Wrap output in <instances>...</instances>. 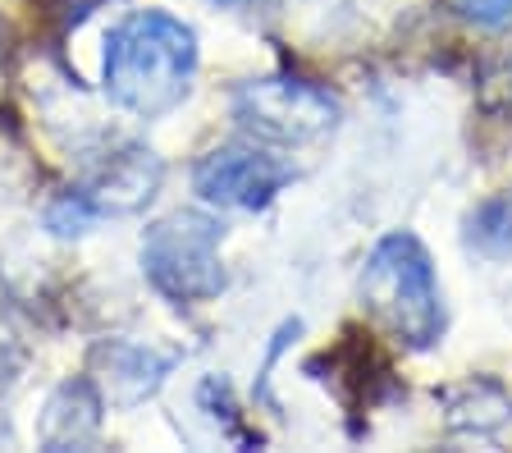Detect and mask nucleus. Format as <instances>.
<instances>
[{"label": "nucleus", "mask_w": 512, "mask_h": 453, "mask_svg": "<svg viewBox=\"0 0 512 453\" xmlns=\"http://www.w3.org/2000/svg\"><path fill=\"white\" fill-rule=\"evenodd\" d=\"M197 33L170 10H133L110 28L101 51V87L110 106L138 119H160L192 92Z\"/></svg>", "instance_id": "1"}, {"label": "nucleus", "mask_w": 512, "mask_h": 453, "mask_svg": "<svg viewBox=\"0 0 512 453\" xmlns=\"http://www.w3.org/2000/svg\"><path fill=\"white\" fill-rule=\"evenodd\" d=\"M357 298L384 335L412 353H426L444 339V289H439L426 243L412 229H394L366 252L362 275H357Z\"/></svg>", "instance_id": "2"}, {"label": "nucleus", "mask_w": 512, "mask_h": 453, "mask_svg": "<svg viewBox=\"0 0 512 453\" xmlns=\"http://www.w3.org/2000/svg\"><path fill=\"white\" fill-rule=\"evenodd\" d=\"M224 225L206 211H170L142 229V275L160 298L179 302H211L224 293L229 270L220 257Z\"/></svg>", "instance_id": "3"}, {"label": "nucleus", "mask_w": 512, "mask_h": 453, "mask_svg": "<svg viewBox=\"0 0 512 453\" xmlns=\"http://www.w3.org/2000/svg\"><path fill=\"white\" fill-rule=\"evenodd\" d=\"M229 110H234L238 129L252 142H266V147H307V142L334 133V124H339V101L320 83L293 74L243 83L229 101Z\"/></svg>", "instance_id": "4"}, {"label": "nucleus", "mask_w": 512, "mask_h": 453, "mask_svg": "<svg viewBox=\"0 0 512 453\" xmlns=\"http://www.w3.org/2000/svg\"><path fill=\"white\" fill-rule=\"evenodd\" d=\"M293 184V165L279 161L266 142H224L192 170V188L220 211H266Z\"/></svg>", "instance_id": "5"}, {"label": "nucleus", "mask_w": 512, "mask_h": 453, "mask_svg": "<svg viewBox=\"0 0 512 453\" xmlns=\"http://www.w3.org/2000/svg\"><path fill=\"white\" fill-rule=\"evenodd\" d=\"M160 179H165V165L156 151L142 142L115 138L87 156L78 193L92 202L96 216H133L160 193Z\"/></svg>", "instance_id": "6"}, {"label": "nucleus", "mask_w": 512, "mask_h": 453, "mask_svg": "<svg viewBox=\"0 0 512 453\" xmlns=\"http://www.w3.org/2000/svg\"><path fill=\"white\" fill-rule=\"evenodd\" d=\"M179 357L160 353L151 344H133V339H110V344H96L92 353V376L96 389L110 408H142V403L165 385V376L174 371Z\"/></svg>", "instance_id": "7"}, {"label": "nucleus", "mask_w": 512, "mask_h": 453, "mask_svg": "<svg viewBox=\"0 0 512 453\" xmlns=\"http://www.w3.org/2000/svg\"><path fill=\"white\" fill-rule=\"evenodd\" d=\"M101 417H106V399H101L96 380H64L46 399L37 440H42V449H87L101 440Z\"/></svg>", "instance_id": "8"}, {"label": "nucleus", "mask_w": 512, "mask_h": 453, "mask_svg": "<svg viewBox=\"0 0 512 453\" xmlns=\"http://www.w3.org/2000/svg\"><path fill=\"white\" fill-rule=\"evenodd\" d=\"M444 408L448 431L458 435H494L512 421V394L490 376H467L435 394Z\"/></svg>", "instance_id": "9"}, {"label": "nucleus", "mask_w": 512, "mask_h": 453, "mask_svg": "<svg viewBox=\"0 0 512 453\" xmlns=\"http://www.w3.org/2000/svg\"><path fill=\"white\" fill-rule=\"evenodd\" d=\"M462 243L471 257L508 261L512 257V193H494L476 202L462 220Z\"/></svg>", "instance_id": "10"}, {"label": "nucleus", "mask_w": 512, "mask_h": 453, "mask_svg": "<svg viewBox=\"0 0 512 453\" xmlns=\"http://www.w3.org/2000/svg\"><path fill=\"white\" fill-rule=\"evenodd\" d=\"M476 106L499 124H512V33L494 37L476 60Z\"/></svg>", "instance_id": "11"}, {"label": "nucleus", "mask_w": 512, "mask_h": 453, "mask_svg": "<svg viewBox=\"0 0 512 453\" xmlns=\"http://www.w3.org/2000/svg\"><path fill=\"white\" fill-rule=\"evenodd\" d=\"M96 220H101V216H96L92 202H87L78 188L60 193V197L51 202V211H46V229H51L55 238H78V234H87Z\"/></svg>", "instance_id": "12"}, {"label": "nucleus", "mask_w": 512, "mask_h": 453, "mask_svg": "<svg viewBox=\"0 0 512 453\" xmlns=\"http://www.w3.org/2000/svg\"><path fill=\"white\" fill-rule=\"evenodd\" d=\"M448 5L467 23H476V28H503V23H512V0H448Z\"/></svg>", "instance_id": "13"}, {"label": "nucleus", "mask_w": 512, "mask_h": 453, "mask_svg": "<svg viewBox=\"0 0 512 453\" xmlns=\"http://www.w3.org/2000/svg\"><path fill=\"white\" fill-rule=\"evenodd\" d=\"M101 5H110V0H64V23L74 28V23H83L87 14H96Z\"/></svg>", "instance_id": "14"}, {"label": "nucleus", "mask_w": 512, "mask_h": 453, "mask_svg": "<svg viewBox=\"0 0 512 453\" xmlns=\"http://www.w3.org/2000/svg\"><path fill=\"white\" fill-rule=\"evenodd\" d=\"M211 5H220V10H247L252 0H211Z\"/></svg>", "instance_id": "15"}]
</instances>
